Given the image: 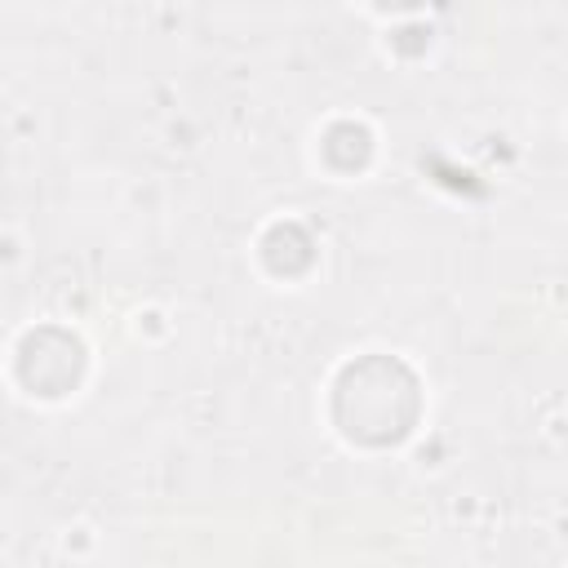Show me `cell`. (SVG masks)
I'll return each mask as SVG.
<instances>
[{"label": "cell", "instance_id": "1", "mask_svg": "<svg viewBox=\"0 0 568 568\" xmlns=\"http://www.w3.org/2000/svg\"><path fill=\"white\" fill-rule=\"evenodd\" d=\"M417 413V382L395 359L351 364L337 382V422L364 444H386L408 430Z\"/></svg>", "mask_w": 568, "mask_h": 568}]
</instances>
